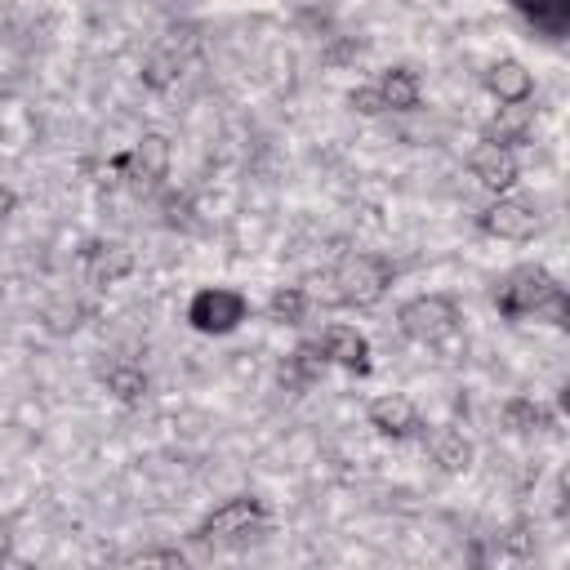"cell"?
Segmentation results:
<instances>
[{
  "label": "cell",
  "instance_id": "obj_1",
  "mask_svg": "<svg viewBox=\"0 0 570 570\" xmlns=\"http://www.w3.org/2000/svg\"><path fill=\"white\" fill-rule=\"evenodd\" d=\"M494 307L508 321H543V325H566V316H570L566 285L539 263L512 267L494 289Z\"/></svg>",
  "mask_w": 570,
  "mask_h": 570
},
{
  "label": "cell",
  "instance_id": "obj_2",
  "mask_svg": "<svg viewBox=\"0 0 570 570\" xmlns=\"http://www.w3.org/2000/svg\"><path fill=\"white\" fill-rule=\"evenodd\" d=\"M392 263L383 254H370V249H352L334 263L330 272V285H334V298L347 303V307H374L387 289H392Z\"/></svg>",
  "mask_w": 570,
  "mask_h": 570
},
{
  "label": "cell",
  "instance_id": "obj_3",
  "mask_svg": "<svg viewBox=\"0 0 570 570\" xmlns=\"http://www.w3.org/2000/svg\"><path fill=\"white\" fill-rule=\"evenodd\" d=\"M263 530H267V508H263V499H254V494L223 499V503L196 525V534H200L205 543H218V548H240V543L258 539Z\"/></svg>",
  "mask_w": 570,
  "mask_h": 570
},
{
  "label": "cell",
  "instance_id": "obj_4",
  "mask_svg": "<svg viewBox=\"0 0 570 570\" xmlns=\"http://www.w3.org/2000/svg\"><path fill=\"white\" fill-rule=\"evenodd\" d=\"M459 303L450 298V294H419V298H410L401 312H396V325H401V334L410 338V343H423V347H436V343H445V338H454L459 334Z\"/></svg>",
  "mask_w": 570,
  "mask_h": 570
},
{
  "label": "cell",
  "instance_id": "obj_5",
  "mask_svg": "<svg viewBox=\"0 0 570 570\" xmlns=\"http://www.w3.org/2000/svg\"><path fill=\"white\" fill-rule=\"evenodd\" d=\"M249 316V298L232 285H205L187 303V321L196 334H232Z\"/></svg>",
  "mask_w": 570,
  "mask_h": 570
},
{
  "label": "cell",
  "instance_id": "obj_6",
  "mask_svg": "<svg viewBox=\"0 0 570 570\" xmlns=\"http://www.w3.org/2000/svg\"><path fill=\"white\" fill-rule=\"evenodd\" d=\"M169 165H174V147H169V138L156 134V129H147L129 151L111 156V169L125 174L134 187H160V183L169 178Z\"/></svg>",
  "mask_w": 570,
  "mask_h": 570
},
{
  "label": "cell",
  "instance_id": "obj_7",
  "mask_svg": "<svg viewBox=\"0 0 570 570\" xmlns=\"http://www.w3.org/2000/svg\"><path fill=\"white\" fill-rule=\"evenodd\" d=\"M468 169H472V178H476L485 191H494V196H508V191L517 187V178H521L517 151H512L508 142H494V138H481V142L472 147Z\"/></svg>",
  "mask_w": 570,
  "mask_h": 570
},
{
  "label": "cell",
  "instance_id": "obj_8",
  "mask_svg": "<svg viewBox=\"0 0 570 570\" xmlns=\"http://www.w3.org/2000/svg\"><path fill=\"white\" fill-rule=\"evenodd\" d=\"M539 223H543L539 209H534L530 200H517V196H499L494 205L481 209V232L494 236V240H512V245L534 240Z\"/></svg>",
  "mask_w": 570,
  "mask_h": 570
},
{
  "label": "cell",
  "instance_id": "obj_9",
  "mask_svg": "<svg viewBox=\"0 0 570 570\" xmlns=\"http://www.w3.org/2000/svg\"><path fill=\"white\" fill-rule=\"evenodd\" d=\"M316 347H321V356H325V365H338V370H347V374H370V338L356 330V325H325L321 330V338H316Z\"/></svg>",
  "mask_w": 570,
  "mask_h": 570
},
{
  "label": "cell",
  "instance_id": "obj_10",
  "mask_svg": "<svg viewBox=\"0 0 570 570\" xmlns=\"http://www.w3.org/2000/svg\"><path fill=\"white\" fill-rule=\"evenodd\" d=\"M80 263H85V281L107 289V285H116L134 272V249L125 240H89L80 249Z\"/></svg>",
  "mask_w": 570,
  "mask_h": 570
},
{
  "label": "cell",
  "instance_id": "obj_11",
  "mask_svg": "<svg viewBox=\"0 0 570 570\" xmlns=\"http://www.w3.org/2000/svg\"><path fill=\"white\" fill-rule=\"evenodd\" d=\"M370 428H374L379 436L410 441V436L423 428V419H419V405H414L410 396H401V392H383V396L370 401Z\"/></svg>",
  "mask_w": 570,
  "mask_h": 570
},
{
  "label": "cell",
  "instance_id": "obj_12",
  "mask_svg": "<svg viewBox=\"0 0 570 570\" xmlns=\"http://www.w3.org/2000/svg\"><path fill=\"white\" fill-rule=\"evenodd\" d=\"M485 89H490V98H494L499 107H517V102H530L534 76L525 71V62L499 58V62H490V71H485Z\"/></svg>",
  "mask_w": 570,
  "mask_h": 570
},
{
  "label": "cell",
  "instance_id": "obj_13",
  "mask_svg": "<svg viewBox=\"0 0 570 570\" xmlns=\"http://www.w3.org/2000/svg\"><path fill=\"white\" fill-rule=\"evenodd\" d=\"M428 454H432V463H436L441 472H450V476L468 472V468H472V459H476L472 441H468L459 428H436V432L428 436Z\"/></svg>",
  "mask_w": 570,
  "mask_h": 570
},
{
  "label": "cell",
  "instance_id": "obj_14",
  "mask_svg": "<svg viewBox=\"0 0 570 570\" xmlns=\"http://www.w3.org/2000/svg\"><path fill=\"white\" fill-rule=\"evenodd\" d=\"M374 89H379V98H383V111H414V107H419V94H423V85H419V76H414L410 67H387V71H379Z\"/></svg>",
  "mask_w": 570,
  "mask_h": 570
},
{
  "label": "cell",
  "instance_id": "obj_15",
  "mask_svg": "<svg viewBox=\"0 0 570 570\" xmlns=\"http://www.w3.org/2000/svg\"><path fill=\"white\" fill-rule=\"evenodd\" d=\"M102 383H107V392H111L120 405H138V401L147 396V387H151L147 370L134 365V361H116V365L102 374Z\"/></svg>",
  "mask_w": 570,
  "mask_h": 570
},
{
  "label": "cell",
  "instance_id": "obj_16",
  "mask_svg": "<svg viewBox=\"0 0 570 570\" xmlns=\"http://www.w3.org/2000/svg\"><path fill=\"white\" fill-rule=\"evenodd\" d=\"M512 9L548 36H561L570 22V0H512Z\"/></svg>",
  "mask_w": 570,
  "mask_h": 570
},
{
  "label": "cell",
  "instance_id": "obj_17",
  "mask_svg": "<svg viewBox=\"0 0 570 570\" xmlns=\"http://www.w3.org/2000/svg\"><path fill=\"white\" fill-rule=\"evenodd\" d=\"M307 307H312V294H307L303 285H281V289L267 298V312H272V321H281V325H303V321H307Z\"/></svg>",
  "mask_w": 570,
  "mask_h": 570
},
{
  "label": "cell",
  "instance_id": "obj_18",
  "mask_svg": "<svg viewBox=\"0 0 570 570\" xmlns=\"http://www.w3.org/2000/svg\"><path fill=\"white\" fill-rule=\"evenodd\" d=\"M503 428L508 432H543V428H552V414L530 396H512L503 405Z\"/></svg>",
  "mask_w": 570,
  "mask_h": 570
},
{
  "label": "cell",
  "instance_id": "obj_19",
  "mask_svg": "<svg viewBox=\"0 0 570 570\" xmlns=\"http://www.w3.org/2000/svg\"><path fill=\"white\" fill-rule=\"evenodd\" d=\"M325 374V356H321V347L316 343H303V347H294V356L285 361V370H281V379L285 383H316Z\"/></svg>",
  "mask_w": 570,
  "mask_h": 570
},
{
  "label": "cell",
  "instance_id": "obj_20",
  "mask_svg": "<svg viewBox=\"0 0 570 570\" xmlns=\"http://www.w3.org/2000/svg\"><path fill=\"white\" fill-rule=\"evenodd\" d=\"M530 134V107L525 102H517V107H499V116H494V125L485 129V138H494V142H521Z\"/></svg>",
  "mask_w": 570,
  "mask_h": 570
},
{
  "label": "cell",
  "instance_id": "obj_21",
  "mask_svg": "<svg viewBox=\"0 0 570 570\" xmlns=\"http://www.w3.org/2000/svg\"><path fill=\"white\" fill-rule=\"evenodd\" d=\"M178 53H169V49H156L147 62H142V85L147 89H169L174 80H178Z\"/></svg>",
  "mask_w": 570,
  "mask_h": 570
},
{
  "label": "cell",
  "instance_id": "obj_22",
  "mask_svg": "<svg viewBox=\"0 0 570 570\" xmlns=\"http://www.w3.org/2000/svg\"><path fill=\"white\" fill-rule=\"evenodd\" d=\"M347 102H352V111H356V116H383V98H379V89H374V85L352 89V94H347Z\"/></svg>",
  "mask_w": 570,
  "mask_h": 570
},
{
  "label": "cell",
  "instance_id": "obj_23",
  "mask_svg": "<svg viewBox=\"0 0 570 570\" xmlns=\"http://www.w3.org/2000/svg\"><path fill=\"white\" fill-rule=\"evenodd\" d=\"M134 566H183L187 557L183 552H138V557H129Z\"/></svg>",
  "mask_w": 570,
  "mask_h": 570
},
{
  "label": "cell",
  "instance_id": "obj_24",
  "mask_svg": "<svg viewBox=\"0 0 570 570\" xmlns=\"http://www.w3.org/2000/svg\"><path fill=\"white\" fill-rule=\"evenodd\" d=\"M13 209H18V191L9 183H0V218H9Z\"/></svg>",
  "mask_w": 570,
  "mask_h": 570
}]
</instances>
